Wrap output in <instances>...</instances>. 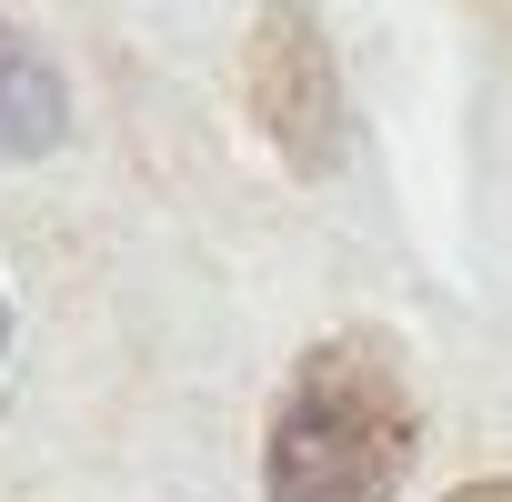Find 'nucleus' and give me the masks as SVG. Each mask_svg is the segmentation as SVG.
<instances>
[{
  "label": "nucleus",
  "mask_w": 512,
  "mask_h": 502,
  "mask_svg": "<svg viewBox=\"0 0 512 502\" xmlns=\"http://www.w3.org/2000/svg\"><path fill=\"white\" fill-rule=\"evenodd\" d=\"M422 452V402L372 332H332L292 362L262 442L272 502H392Z\"/></svg>",
  "instance_id": "f257e3e1"
},
{
  "label": "nucleus",
  "mask_w": 512,
  "mask_h": 502,
  "mask_svg": "<svg viewBox=\"0 0 512 502\" xmlns=\"http://www.w3.org/2000/svg\"><path fill=\"white\" fill-rule=\"evenodd\" d=\"M251 101H262V131L302 171H332L342 161L352 111H342V81H332V51H322L312 11H292V0L262 21V41H251Z\"/></svg>",
  "instance_id": "f03ea898"
},
{
  "label": "nucleus",
  "mask_w": 512,
  "mask_h": 502,
  "mask_svg": "<svg viewBox=\"0 0 512 502\" xmlns=\"http://www.w3.org/2000/svg\"><path fill=\"white\" fill-rule=\"evenodd\" d=\"M61 121H71V101H61V71L0 21V161H41L51 141H61Z\"/></svg>",
  "instance_id": "7ed1b4c3"
},
{
  "label": "nucleus",
  "mask_w": 512,
  "mask_h": 502,
  "mask_svg": "<svg viewBox=\"0 0 512 502\" xmlns=\"http://www.w3.org/2000/svg\"><path fill=\"white\" fill-rule=\"evenodd\" d=\"M442 502H512V482H462V492H442Z\"/></svg>",
  "instance_id": "20e7f679"
},
{
  "label": "nucleus",
  "mask_w": 512,
  "mask_h": 502,
  "mask_svg": "<svg viewBox=\"0 0 512 502\" xmlns=\"http://www.w3.org/2000/svg\"><path fill=\"white\" fill-rule=\"evenodd\" d=\"M0 332H11V312H0Z\"/></svg>",
  "instance_id": "39448f33"
}]
</instances>
